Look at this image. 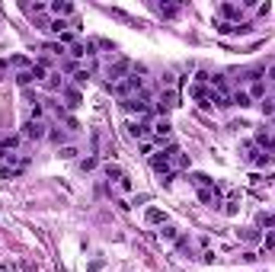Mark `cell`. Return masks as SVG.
Segmentation results:
<instances>
[{"mask_svg": "<svg viewBox=\"0 0 275 272\" xmlns=\"http://www.w3.org/2000/svg\"><path fill=\"white\" fill-rule=\"evenodd\" d=\"M61 157H67V160H71V157H77V147H61Z\"/></svg>", "mask_w": 275, "mask_h": 272, "instance_id": "f1b7e54d", "label": "cell"}, {"mask_svg": "<svg viewBox=\"0 0 275 272\" xmlns=\"http://www.w3.org/2000/svg\"><path fill=\"white\" fill-rule=\"evenodd\" d=\"M151 135L154 138H157V141L163 144V141H167L170 144V135H173V125H170V122L167 119H160V122H154V125H151Z\"/></svg>", "mask_w": 275, "mask_h": 272, "instance_id": "ba28073f", "label": "cell"}, {"mask_svg": "<svg viewBox=\"0 0 275 272\" xmlns=\"http://www.w3.org/2000/svg\"><path fill=\"white\" fill-rule=\"evenodd\" d=\"M259 109H262L265 119H275V100H272V96H265V100L259 103Z\"/></svg>", "mask_w": 275, "mask_h": 272, "instance_id": "d6986e66", "label": "cell"}, {"mask_svg": "<svg viewBox=\"0 0 275 272\" xmlns=\"http://www.w3.org/2000/svg\"><path fill=\"white\" fill-rule=\"evenodd\" d=\"M26 166H29V157L26 154H7V157H0V176L13 179V176H20Z\"/></svg>", "mask_w": 275, "mask_h": 272, "instance_id": "7a4b0ae2", "label": "cell"}, {"mask_svg": "<svg viewBox=\"0 0 275 272\" xmlns=\"http://www.w3.org/2000/svg\"><path fill=\"white\" fill-rule=\"evenodd\" d=\"M265 80H272V83H275V64L269 67V71H265Z\"/></svg>", "mask_w": 275, "mask_h": 272, "instance_id": "4dcf8cb0", "label": "cell"}, {"mask_svg": "<svg viewBox=\"0 0 275 272\" xmlns=\"http://www.w3.org/2000/svg\"><path fill=\"white\" fill-rule=\"evenodd\" d=\"M45 86H48V90H64L61 74H48V77H45Z\"/></svg>", "mask_w": 275, "mask_h": 272, "instance_id": "ffe728a7", "label": "cell"}, {"mask_svg": "<svg viewBox=\"0 0 275 272\" xmlns=\"http://www.w3.org/2000/svg\"><path fill=\"white\" fill-rule=\"evenodd\" d=\"M199 199L205 202V205L218 208V205H221V189H218V186H205V189H199Z\"/></svg>", "mask_w": 275, "mask_h": 272, "instance_id": "30bf717a", "label": "cell"}, {"mask_svg": "<svg viewBox=\"0 0 275 272\" xmlns=\"http://www.w3.org/2000/svg\"><path fill=\"white\" fill-rule=\"evenodd\" d=\"M259 224L262 227H275V215H259Z\"/></svg>", "mask_w": 275, "mask_h": 272, "instance_id": "4316f807", "label": "cell"}, {"mask_svg": "<svg viewBox=\"0 0 275 272\" xmlns=\"http://www.w3.org/2000/svg\"><path fill=\"white\" fill-rule=\"evenodd\" d=\"M230 106H240V109H246V106H253V100H250V93H246V90H240V86H237V90H234V93H230Z\"/></svg>", "mask_w": 275, "mask_h": 272, "instance_id": "4fadbf2b", "label": "cell"}, {"mask_svg": "<svg viewBox=\"0 0 275 272\" xmlns=\"http://www.w3.org/2000/svg\"><path fill=\"white\" fill-rule=\"evenodd\" d=\"M20 144H23V135H10V138H4V141H0V157L16 154V151H20Z\"/></svg>", "mask_w": 275, "mask_h": 272, "instance_id": "8fae6325", "label": "cell"}, {"mask_svg": "<svg viewBox=\"0 0 275 272\" xmlns=\"http://www.w3.org/2000/svg\"><path fill=\"white\" fill-rule=\"evenodd\" d=\"M10 64H13V67H20V71H32V61H29V58H23V55H16Z\"/></svg>", "mask_w": 275, "mask_h": 272, "instance_id": "603a6c76", "label": "cell"}, {"mask_svg": "<svg viewBox=\"0 0 275 272\" xmlns=\"http://www.w3.org/2000/svg\"><path fill=\"white\" fill-rule=\"evenodd\" d=\"M20 135L26 138V141H42V138H48V131H45V122H39V119H26Z\"/></svg>", "mask_w": 275, "mask_h": 272, "instance_id": "277c9868", "label": "cell"}, {"mask_svg": "<svg viewBox=\"0 0 275 272\" xmlns=\"http://www.w3.org/2000/svg\"><path fill=\"white\" fill-rule=\"evenodd\" d=\"M163 240H176V227H170V224L163 227Z\"/></svg>", "mask_w": 275, "mask_h": 272, "instance_id": "83f0119b", "label": "cell"}, {"mask_svg": "<svg viewBox=\"0 0 275 272\" xmlns=\"http://www.w3.org/2000/svg\"><path fill=\"white\" fill-rule=\"evenodd\" d=\"M265 247H275V234H269V237H265Z\"/></svg>", "mask_w": 275, "mask_h": 272, "instance_id": "1f68e13d", "label": "cell"}, {"mask_svg": "<svg viewBox=\"0 0 275 272\" xmlns=\"http://www.w3.org/2000/svg\"><path fill=\"white\" fill-rule=\"evenodd\" d=\"M179 106V93L173 90V86H167V90H160V100H157V109L160 112H170Z\"/></svg>", "mask_w": 275, "mask_h": 272, "instance_id": "52a82bcc", "label": "cell"}, {"mask_svg": "<svg viewBox=\"0 0 275 272\" xmlns=\"http://www.w3.org/2000/svg\"><path fill=\"white\" fill-rule=\"evenodd\" d=\"M240 237H243L246 243H256V240H259V234H256L253 227H246V231H240Z\"/></svg>", "mask_w": 275, "mask_h": 272, "instance_id": "484cf974", "label": "cell"}, {"mask_svg": "<svg viewBox=\"0 0 275 272\" xmlns=\"http://www.w3.org/2000/svg\"><path fill=\"white\" fill-rule=\"evenodd\" d=\"M218 16H221L224 23L240 26V20H243V7H237V4H221V7H218Z\"/></svg>", "mask_w": 275, "mask_h": 272, "instance_id": "8992f818", "label": "cell"}, {"mask_svg": "<svg viewBox=\"0 0 275 272\" xmlns=\"http://www.w3.org/2000/svg\"><path fill=\"white\" fill-rule=\"evenodd\" d=\"M64 100H67V109H77L80 106V90L77 86H64Z\"/></svg>", "mask_w": 275, "mask_h": 272, "instance_id": "9a60e30c", "label": "cell"}, {"mask_svg": "<svg viewBox=\"0 0 275 272\" xmlns=\"http://www.w3.org/2000/svg\"><path fill=\"white\" fill-rule=\"evenodd\" d=\"M250 100H256V103H262L265 100V80H250Z\"/></svg>", "mask_w": 275, "mask_h": 272, "instance_id": "5bb4252c", "label": "cell"}, {"mask_svg": "<svg viewBox=\"0 0 275 272\" xmlns=\"http://www.w3.org/2000/svg\"><path fill=\"white\" fill-rule=\"evenodd\" d=\"M128 71H131V61L128 58H115V64H109V86H115V83H122L125 77H128Z\"/></svg>", "mask_w": 275, "mask_h": 272, "instance_id": "5b68a950", "label": "cell"}, {"mask_svg": "<svg viewBox=\"0 0 275 272\" xmlns=\"http://www.w3.org/2000/svg\"><path fill=\"white\" fill-rule=\"evenodd\" d=\"M74 83L77 86H87L90 83V71H74Z\"/></svg>", "mask_w": 275, "mask_h": 272, "instance_id": "d4e9b609", "label": "cell"}, {"mask_svg": "<svg viewBox=\"0 0 275 272\" xmlns=\"http://www.w3.org/2000/svg\"><path fill=\"white\" fill-rule=\"evenodd\" d=\"M80 166H83V170H93V166H96V160H93V157H87V160H80Z\"/></svg>", "mask_w": 275, "mask_h": 272, "instance_id": "f546056e", "label": "cell"}, {"mask_svg": "<svg viewBox=\"0 0 275 272\" xmlns=\"http://www.w3.org/2000/svg\"><path fill=\"white\" fill-rule=\"evenodd\" d=\"M48 13L55 16V20H64V16H74V4H67V0H55V4L48 7Z\"/></svg>", "mask_w": 275, "mask_h": 272, "instance_id": "9c48e42d", "label": "cell"}, {"mask_svg": "<svg viewBox=\"0 0 275 272\" xmlns=\"http://www.w3.org/2000/svg\"><path fill=\"white\" fill-rule=\"evenodd\" d=\"M141 77H125L122 83H115V86H109V90H112L115 96H122V100H131L134 93H141Z\"/></svg>", "mask_w": 275, "mask_h": 272, "instance_id": "3957f363", "label": "cell"}, {"mask_svg": "<svg viewBox=\"0 0 275 272\" xmlns=\"http://www.w3.org/2000/svg\"><path fill=\"white\" fill-rule=\"evenodd\" d=\"M144 218H148V224H167V215H163L160 212V208H148V215H144Z\"/></svg>", "mask_w": 275, "mask_h": 272, "instance_id": "2e32d148", "label": "cell"}, {"mask_svg": "<svg viewBox=\"0 0 275 272\" xmlns=\"http://www.w3.org/2000/svg\"><path fill=\"white\" fill-rule=\"evenodd\" d=\"M128 135H131L134 141H144V138L151 135V125L148 122H128Z\"/></svg>", "mask_w": 275, "mask_h": 272, "instance_id": "7c38bea8", "label": "cell"}, {"mask_svg": "<svg viewBox=\"0 0 275 272\" xmlns=\"http://www.w3.org/2000/svg\"><path fill=\"white\" fill-rule=\"evenodd\" d=\"M186 166H189V154L176 151V154H173V170H186Z\"/></svg>", "mask_w": 275, "mask_h": 272, "instance_id": "7402d4cb", "label": "cell"}, {"mask_svg": "<svg viewBox=\"0 0 275 272\" xmlns=\"http://www.w3.org/2000/svg\"><path fill=\"white\" fill-rule=\"evenodd\" d=\"M48 138H51V141H55L58 147H61V144L67 141V131H64V128H51V131H48Z\"/></svg>", "mask_w": 275, "mask_h": 272, "instance_id": "44dd1931", "label": "cell"}, {"mask_svg": "<svg viewBox=\"0 0 275 272\" xmlns=\"http://www.w3.org/2000/svg\"><path fill=\"white\" fill-rule=\"evenodd\" d=\"M157 13L167 16V20H173V16L179 13V4H157Z\"/></svg>", "mask_w": 275, "mask_h": 272, "instance_id": "e0dca14e", "label": "cell"}, {"mask_svg": "<svg viewBox=\"0 0 275 272\" xmlns=\"http://www.w3.org/2000/svg\"><path fill=\"white\" fill-rule=\"evenodd\" d=\"M189 179H192V186H199V189H205V186H214V179H211V176H205V173H192Z\"/></svg>", "mask_w": 275, "mask_h": 272, "instance_id": "ac0fdd59", "label": "cell"}, {"mask_svg": "<svg viewBox=\"0 0 275 272\" xmlns=\"http://www.w3.org/2000/svg\"><path fill=\"white\" fill-rule=\"evenodd\" d=\"M176 151H179L176 144H167L160 154H151V166H154V170H157L167 183L176 176V170H173V154H176Z\"/></svg>", "mask_w": 275, "mask_h": 272, "instance_id": "6da1fadb", "label": "cell"}, {"mask_svg": "<svg viewBox=\"0 0 275 272\" xmlns=\"http://www.w3.org/2000/svg\"><path fill=\"white\" fill-rule=\"evenodd\" d=\"M32 80H36V77H32V71H20V74H16V83H20V86H29Z\"/></svg>", "mask_w": 275, "mask_h": 272, "instance_id": "cb8c5ba5", "label": "cell"}]
</instances>
